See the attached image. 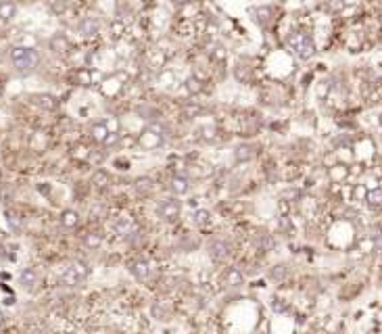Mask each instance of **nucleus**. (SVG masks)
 I'll return each mask as SVG.
<instances>
[{
	"mask_svg": "<svg viewBox=\"0 0 382 334\" xmlns=\"http://www.w3.org/2000/svg\"><path fill=\"white\" fill-rule=\"evenodd\" d=\"M59 221H61V226H63L65 230H73V228H78V224H80V213L73 211V209H65V211L61 213Z\"/></svg>",
	"mask_w": 382,
	"mask_h": 334,
	"instance_id": "nucleus-12",
	"label": "nucleus"
},
{
	"mask_svg": "<svg viewBox=\"0 0 382 334\" xmlns=\"http://www.w3.org/2000/svg\"><path fill=\"white\" fill-rule=\"evenodd\" d=\"M100 245H102V236H100V234H96V232L84 234V247H86V249L96 250V249H100Z\"/></svg>",
	"mask_w": 382,
	"mask_h": 334,
	"instance_id": "nucleus-21",
	"label": "nucleus"
},
{
	"mask_svg": "<svg viewBox=\"0 0 382 334\" xmlns=\"http://www.w3.org/2000/svg\"><path fill=\"white\" fill-rule=\"evenodd\" d=\"M130 271L138 278V280H147L149 274H150V267H149L147 261H134V263L130 266Z\"/></svg>",
	"mask_w": 382,
	"mask_h": 334,
	"instance_id": "nucleus-17",
	"label": "nucleus"
},
{
	"mask_svg": "<svg viewBox=\"0 0 382 334\" xmlns=\"http://www.w3.org/2000/svg\"><path fill=\"white\" fill-rule=\"evenodd\" d=\"M286 46H288V50L301 61H307L316 54L314 40H311V36L305 33V32H290L288 38H286Z\"/></svg>",
	"mask_w": 382,
	"mask_h": 334,
	"instance_id": "nucleus-1",
	"label": "nucleus"
},
{
	"mask_svg": "<svg viewBox=\"0 0 382 334\" xmlns=\"http://www.w3.org/2000/svg\"><path fill=\"white\" fill-rule=\"evenodd\" d=\"M11 61L19 73H32L40 63V52L32 46H15L11 50Z\"/></svg>",
	"mask_w": 382,
	"mask_h": 334,
	"instance_id": "nucleus-2",
	"label": "nucleus"
},
{
	"mask_svg": "<svg viewBox=\"0 0 382 334\" xmlns=\"http://www.w3.org/2000/svg\"><path fill=\"white\" fill-rule=\"evenodd\" d=\"M90 138H92V142H99V144H102L107 140V136L111 134V130L109 128V123L107 121H94V123H90Z\"/></svg>",
	"mask_w": 382,
	"mask_h": 334,
	"instance_id": "nucleus-6",
	"label": "nucleus"
},
{
	"mask_svg": "<svg viewBox=\"0 0 382 334\" xmlns=\"http://www.w3.org/2000/svg\"><path fill=\"white\" fill-rule=\"evenodd\" d=\"M253 157H255L253 146L242 144V146H238V149H236V159H238V161H249V159H253Z\"/></svg>",
	"mask_w": 382,
	"mask_h": 334,
	"instance_id": "nucleus-25",
	"label": "nucleus"
},
{
	"mask_svg": "<svg viewBox=\"0 0 382 334\" xmlns=\"http://www.w3.org/2000/svg\"><path fill=\"white\" fill-rule=\"evenodd\" d=\"M251 15L255 19V23H259L261 27L267 25L272 21V9L269 6H259V9H251Z\"/></svg>",
	"mask_w": 382,
	"mask_h": 334,
	"instance_id": "nucleus-16",
	"label": "nucleus"
},
{
	"mask_svg": "<svg viewBox=\"0 0 382 334\" xmlns=\"http://www.w3.org/2000/svg\"><path fill=\"white\" fill-rule=\"evenodd\" d=\"M33 102H36L40 109H44V111H54L59 107V100L54 99L52 94H36V96H33Z\"/></svg>",
	"mask_w": 382,
	"mask_h": 334,
	"instance_id": "nucleus-14",
	"label": "nucleus"
},
{
	"mask_svg": "<svg viewBox=\"0 0 382 334\" xmlns=\"http://www.w3.org/2000/svg\"><path fill=\"white\" fill-rule=\"evenodd\" d=\"M274 245H276V242H274L272 236H269V234H263V238H261V242H259V247H261L263 250H272V249H274Z\"/></svg>",
	"mask_w": 382,
	"mask_h": 334,
	"instance_id": "nucleus-26",
	"label": "nucleus"
},
{
	"mask_svg": "<svg viewBox=\"0 0 382 334\" xmlns=\"http://www.w3.org/2000/svg\"><path fill=\"white\" fill-rule=\"evenodd\" d=\"M367 205L372 207H382V188H374V190H367Z\"/></svg>",
	"mask_w": 382,
	"mask_h": 334,
	"instance_id": "nucleus-24",
	"label": "nucleus"
},
{
	"mask_svg": "<svg viewBox=\"0 0 382 334\" xmlns=\"http://www.w3.org/2000/svg\"><path fill=\"white\" fill-rule=\"evenodd\" d=\"M99 30H100V21L96 17H86L84 21H80V25H78V32L84 38H94L96 33H99Z\"/></svg>",
	"mask_w": 382,
	"mask_h": 334,
	"instance_id": "nucleus-8",
	"label": "nucleus"
},
{
	"mask_svg": "<svg viewBox=\"0 0 382 334\" xmlns=\"http://www.w3.org/2000/svg\"><path fill=\"white\" fill-rule=\"evenodd\" d=\"M171 192H173V197H184V194H188L190 192V180L186 176H173Z\"/></svg>",
	"mask_w": 382,
	"mask_h": 334,
	"instance_id": "nucleus-10",
	"label": "nucleus"
},
{
	"mask_svg": "<svg viewBox=\"0 0 382 334\" xmlns=\"http://www.w3.org/2000/svg\"><path fill=\"white\" fill-rule=\"evenodd\" d=\"M4 217H6V224H9V228L13 230V232H21L23 219L19 217V213H15V211H6Z\"/></svg>",
	"mask_w": 382,
	"mask_h": 334,
	"instance_id": "nucleus-20",
	"label": "nucleus"
},
{
	"mask_svg": "<svg viewBox=\"0 0 382 334\" xmlns=\"http://www.w3.org/2000/svg\"><path fill=\"white\" fill-rule=\"evenodd\" d=\"M134 219L130 217V215H121L119 219H117V224H115V232L119 234V236H130V234H134Z\"/></svg>",
	"mask_w": 382,
	"mask_h": 334,
	"instance_id": "nucleus-13",
	"label": "nucleus"
},
{
	"mask_svg": "<svg viewBox=\"0 0 382 334\" xmlns=\"http://www.w3.org/2000/svg\"><path fill=\"white\" fill-rule=\"evenodd\" d=\"M152 188H155V184H152L150 178H140L136 182V192L142 194V197H149V194L152 192Z\"/></svg>",
	"mask_w": 382,
	"mask_h": 334,
	"instance_id": "nucleus-23",
	"label": "nucleus"
},
{
	"mask_svg": "<svg viewBox=\"0 0 382 334\" xmlns=\"http://www.w3.org/2000/svg\"><path fill=\"white\" fill-rule=\"evenodd\" d=\"M38 282H40V276L33 267H25L21 274H19V284H21V288L30 290V292L38 286Z\"/></svg>",
	"mask_w": 382,
	"mask_h": 334,
	"instance_id": "nucleus-7",
	"label": "nucleus"
},
{
	"mask_svg": "<svg viewBox=\"0 0 382 334\" xmlns=\"http://www.w3.org/2000/svg\"><path fill=\"white\" fill-rule=\"evenodd\" d=\"M50 48H52L54 52H61V54H63V52L69 50V40L59 33V36H54V38L50 40Z\"/></svg>",
	"mask_w": 382,
	"mask_h": 334,
	"instance_id": "nucleus-22",
	"label": "nucleus"
},
{
	"mask_svg": "<svg viewBox=\"0 0 382 334\" xmlns=\"http://www.w3.org/2000/svg\"><path fill=\"white\" fill-rule=\"evenodd\" d=\"M165 138H167V130H165V125L149 123L147 128L142 130V134H140V146H142V149H147V150H155V149H159V146L165 142Z\"/></svg>",
	"mask_w": 382,
	"mask_h": 334,
	"instance_id": "nucleus-3",
	"label": "nucleus"
},
{
	"mask_svg": "<svg viewBox=\"0 0 382 334\" xmlns=\"http://www.w3.org/2000/svg\"><path fill=\"white\" fill-rule=\"evenodd\" d=\"M109 182H111L109 171H105V169H96V171L92 173V184H94L96 188H107Z\"/></svg>",
	"mask_w": 382,
	"mask_h": 334,
	"instance_id": "nucleus-19",
	"label": "nucleus"
},
{
	"mask_svg": "<svg viewBox=\"0 0 382 334\" xmlns=\"http://www.w3.org/2000/svg\"><path fill=\"white\" fill-rule=\"evenodd\" d=\"M224 282L230 288H238L245 284V276H242V271L238 267H230V269H226V274H224Z\"/></svg>",
	"mask_w": 382,
	"mask_h": 334,
	"instance_id": "nucleus-11",
	"label": "nucleus"
},
{
	"mask_svg": "<svg viewBox=\"0 0 382 334\" xmlns=\"http://www.w3.org/2000/svg\"><path fill=\"white\" fill-rule=\"evenodd\" d=\"M117 142H119V132H111V134L107 136V140L102 142V146H107V149H111V146H115Z\"/></svg>",
	"mask_w": 382,
	"mask_h": 334,
	"instance_id": "nucleus-27",
	"label": "nucleus"
},
{
	"mask_svg": "<svg viewBox=\"0 0 382 334\" xmlns=\"http://www.w3.org/2000/svg\"><path fill=\"white\" fill-rule=\"evenodd\" d=\"M182 213V203L178 200V197H169V199H163L161 203L157 207V215L165 221H173L180 217Z\"/></svg>",
	"mask_w": 382,
	"mask_h": 334,
	"instance_id": "nucleus-5",
	"label": "nucleus"
},
{
	"mask_svg": "<svg viewBox=\"0 0 382 334\" xmlns=\"http://www.w3.org/2000/svg\"><path fill=\"white\" fill-rule=\"evenodd\" d=\"M171 4H176V6H186V4H190L192 0H169Z\"/></svg>",
	"mask_w": 382,
	"mask_h": 334,
	"instance_id": "nucleus-30",
	"label": "nucleus"
},
{
	"mask_svg": "<svg viewBox=\"0 0 382 334\" xmlns=\"http://www.w3.org/2000/svg\"><path fill=\"white\" fill-rule=\"evenodd\" d=\"M4 319H6V316H4V311H2V309H0V326H2V324H4Z\"/></svg>",
	"mask_w": 382,
	"mask_h": 334,
	"instance_id": "nucleus-31",
	"label": "nucleus"
},
{
	"mask_svg": "<svg viewBox=\"0 0 382 334\" xmlns=\"http://www.w3.org/2000/svg\"><path fill=\"white\" fill-rule=\"evenodd\" d=\"M17 17V4L11 2V0H4V2H0V21H4V23H9Z\"/></svg>",
	"mask_w": 382,
	"mask_h": 334,
	"instance_id": "nucleus-15",
	"label": "nucleus"
},
{
	"mask_svg": "<svg viewBox=\"0 0 382 334\" xmlns=\"http://www.w3.org/2000/svg\"><path fill=\"white\" fill-rule=\"evenodd\" d=\"M192 221L197 224L199 228H205L211 224V213L207 211V209H197V211L192 213Z\"/></svg>",
	"mask_w": 382,
	"mask_h": 334,
	"instance_id": "nucleus-18",
	"label": "nucleus"
},
{
	"mask_svg": "<svg viewBox=\"0 0 382 334\" xmlns=\"http://www.w3.org/2000/svg\"><path fill=\"white\" fill-rule=\"evenodd\" d=\"M209 255L215 261H224L228 255H230V245L226 240H213L209 245Z\"/></svg>",
	"mask_w": 382,
	"mask_h": 334,
	"instance_id": "nucleus-9",
	"label": "nucleus"
},
{
	"mask_svg": "<svg viewBox=\"0 0 382 334\" xmlns=\"http://www.w3.org/2000/svg\"><path fill=\"white\" fill-rule=\"evenodd\" d=\"M269 276H272L274 280H282V278L286 276V267H284V266H278L276 269H272V274H269Z\"/></svg>",
	"mask_w": 382,
	"mask_h": 334,
	"instance_id": "nucleus-28",
	"label": "nucleus"
},
{
	"mask_svg": "<svg viewBox=\"0 0 382 334\" xmlns=\"http://www.w3.org/2000/svg\"><path fill=\"white\" fill-rule=\"evenodd\" d=\"M90 269L84 261H73L71 266H67L63 276H61V282L65 284V286H80L82 282L88 278Z\"/></svg>",
	"mask_w": 382,
	"mask_h": 334,
	"instance_id": "nucleus-4",
	"label": "nucleus"
},
{
	"mask_svg": "<svg viewBox=\"0 0 382 334\" xmlns=\"http://www.w3.org/2000/svg\"><path fill=\"white\" fill-rule=\"evenodd\" d=\"M188 88H190V90H194V92H199V90H200V86H199V82H197V80H192V78L188 80Z\"/></svg>",
	"mask_w": 382,
	"mask_h": 334,
	"instance_id": "nucleus-29",
	"label": "nucleus"
}]
</instances>
